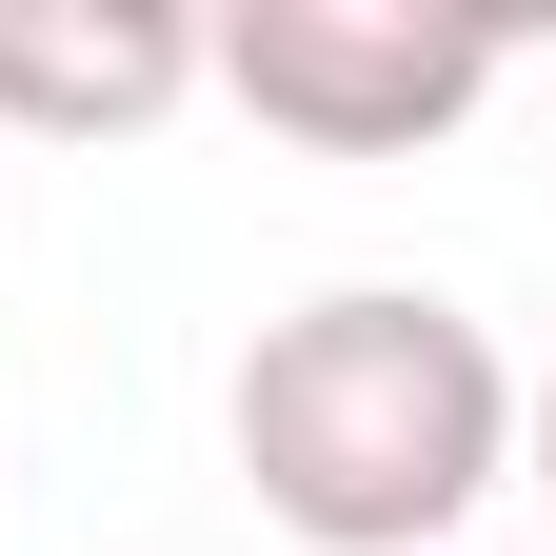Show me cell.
Here are the masks:
<instances>
[{
  "mask_svg": "<svg viewBox=\"0 0 556 556\" xmlns=\"http://www.w3.org/2000/svg\"><path fill=\"white\" fill-rule=\"evenodd\" d=\"M517 477H536V517H556V378H517Z\"/></svg>",
  "mask_w": 556,
  "mask_h": 556,
  "instance_id": "277c9868",
  "label": "cell"
},
{
  "mask_svg": "<svg viewBox=\"0 0 556 556\" xmlns=\"http://www.w3.org/2000/svg\"><path fill=\"white\" fill-rule=\"evenodd\" d=\"M199 100V0H0V139H139Z\"/></svg>",
  "mask_w": 556,
  "mask_h": 556,
  "instance_id": "3957f363",
  "label": "cell"
},
{
  "mask_svg": "<svg viewBox=\"0 0 556 556\" xmlns=\"http://www.w3.org/2000/svg\"><path fill=\"white\" fill-rule=\"evenodd\" d=\"M219 438L299 556H457L477 497L517 477V358L438 278H338L239 338Z\"/></svg>",
  "mask_w": 556,
  "mask_h": 556,
  "instance_id": "6da1fadb",
  "label": "cell"
},
{
  "mask_svg": "<svg viewBox=\"0 0 556 556\" xmlns=\"http://www.w3.org/2000/svg\"><path fill=\"white\" fill-rule=\"evenodd\" d=\"M199 80L258 139H299V160H417V139H457L517 80V40L417 21V0H239V21H199Z\"/></svg>",
  "mask_w": 556,
  "mask_h": 556,
  "instance_id": "7a4b0ae2",
  "label": "cell"
}]
</instances>
